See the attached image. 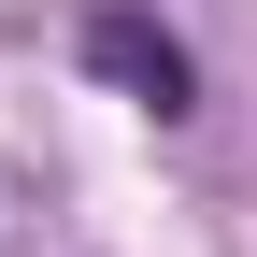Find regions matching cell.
<instances>
[{"label":"cell","mask_w":257,"mask_h":257,"mask_svg":"<svg viewBox=\"0 0 257 257\" xmlns=\"http://www.w3.org/2000/svg\"><path fill=\"white\" fill-rule=\"evenodd\" d=\"M86 72H100V86H128L143 114H186V100H200L186 43H172L157 15H143V0H86Z\"/></svg>","instance_id":"1"}]
</instances>
